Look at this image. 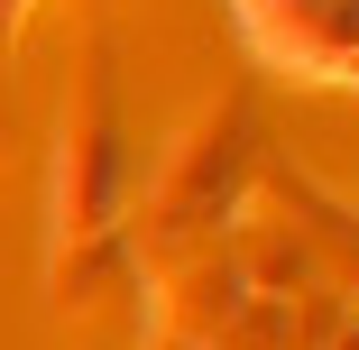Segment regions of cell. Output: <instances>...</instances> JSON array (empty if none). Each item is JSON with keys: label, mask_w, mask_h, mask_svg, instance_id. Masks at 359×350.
<instances>
[{"label": "cell", "mask_w": 359, "mask_h": 350, "mask_svg": "<svg viewBox=\"0 0 359 350\" xmlns=\"http://www.w3.org/2000/svg\"><path fill=\"white\" fill-rule=\"evenodd\" d=\"M313 350H359V323H332V332H323Z\"/></svg>", "instance_id": "1"}]
</instances>
